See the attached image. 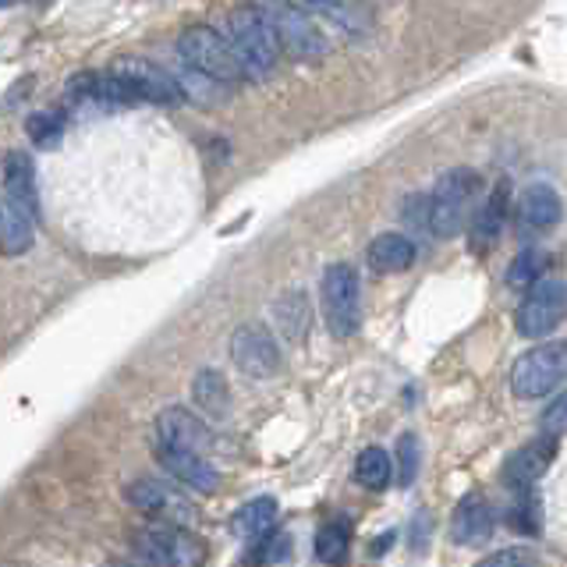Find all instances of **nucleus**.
Instances as JSON below:
<instances>
[{
    "label": "nucleus",
    "instance_id": "0eeeda50",
    "mask_svg": "<svg viewBox=\"0 0 567 567\" xmlns=\"http://www.w3.org/2000/svg\"><path fill=\"white\" fill-rule=\"evenodd\" d=\"M177 53H182V61L192 71H199V75H206L213 82H220V85L241 82V68L217 29H206V25L185 29L182 40H177Z\"/></svg>",
    "mask_w": 567,
    "mask_h": 567
},
{
    "label": "nucleus",
    "instance_id": "6ab92c4d",
    "mask_svg": "<svg viewBox=\"0 0 567 567\" xmlns=\"http://www.w3.org/2000/svg\"><path fill=\"white\" fill-rule=\"evenodd\" d=\"M415 241L401 235V230H386V235H377L365 248V259L377 274H404L412 270L415 262Z\"/></svg>",
    "mask_w": 567,
    "mask_h": 567
},
{
    "label": "nucleus",
    "instance_id": "7ed1b4c3",
    "mask_svg": "<svg viewBox=\"0 0 567 567\" xmlns=\"http://www.w3.org/2000/svg\"><path fill=\"white\" fill-rule=\"evenodd\" d=\"M478 192H483V177H478L475 171L457 167V171L443 174L433 185V192L425 195V203H430V235L454 238L457 230L465 227Z\"/></svg>",
    "mask_w": 567,
    "mask_h": 567
},
{
    "label": "nucleus",
    "instance_id": "7c9ffc66",
    "mask_svg": "<svg viewBox=\"0 0 567 567\" xmlns=\"http://www.w3.org/2000/svg\"><path fill=\"white\" fill-rule=\"evenodd\" d=\"M475 567H539V557L532 554L528 546H507V549H496V554L483 557Z\"/></svg>",
    "mask_w": 567,
    "mask_h": 567
},
{
    "label": "nucleus",
    "instance_id": "473e14b6",
    "mask_svg": "<svg viewBox=\"0 0 567 567\" xmlns=\"http://www.w3.org/2000/svg\"><path fill=\"white\" fill-rule=\"evenodd\" d=\"M404 220L412 224L415 230H422V235H430V203H425V195H408L404 206Z\"/></svg>",
    "mask_w": 567,
    "mask_h": 567
},
{
    "label": "nucleus",
    "instance_id": "ddd939ff",
    "mask_svg": "<svg viewBox=\"0 0 567 567\" xmlns=\"http://www.w3.org/2000/svg\"><path fill=\"white\" fill-rule=\"evenodd\" d=\"M0 177H4V195H8V203L32 224L35 217H40V188H35L32 156L22 153V150H11V153L4 156V167H0Z\"/></svg>",
    "mask_w": 567,
    "mask_h": 567
},
{
    "label": "nucleus",
    "instance_id": "b1692460",
    "mask_svg": "<svg viewBox=\"0 0 567 567\" xmlns=\"http://www.w3.org/2000/svg\"><path fill=\"white\" fill-rule=\"evenodd\" d=\"M32 248V224L8 199H0V256H25Z\"/></svg>",
    "mask_w": 567,
    "mask_h": 567
},
{
    "label": "nucleus",
    "instance_id": "4468645a",
    "mask_svg": "<svg viewBox=\"0 0 567 567\" xmlns=\"http://www.w3.org/2000/svg\"><path fill=\"white\" fill-rule=\"evenodd\" d=\"M557 457V440H532L525 443V447H518L504 465V483L518 493V489H532L539 483V478L549 472V465H554Z\"/></svg>",
    "mask_w": 567,
    "mask_h": 567
},
{
    "label": "nucleus",
    "instance_id": "2f4dec72",
    "mask_svg": "<svg viewBox=\"0 0 567 567\" xmlns=\"http://www.w3.org/2000/svg\"><path fill=\"white\" fill-rule=\"evenodd\" d=\"M564 419H567V401L554 398L546 404V412L539 419V430L546 433V440H560L564 436Z\"/></svg>",
    "mask_w": 567,
    "mask_h": 567
},
{
    "label": "nucleus",
    "instance_id": "dca6fc26",
    "mask_svg": "<svg viewBox=\"0 0 567 567\" xmlns=\"http://www.w3.org/2000/svg\"><path fill=\"white\" fill-rule=\"evenodd\" d=\"M124 496H128V504L142 514H156V518H171L182 522L185 514H192V507L177 496L167 483H159V478H135V483L124 489Z\"/></svg>",
    "mask_w": 567,
    "mask_h": 567
},
{
    "label": "nucleus",
    "instance_id": "c9c22d12",
    "mask_svg": "<svg viewBox=\"0 0 567 567\" xmlns=\"http://www.w3.org/2000/svg\"><path fill=\"white\" fill-rule=\"evenodd\" d=\"M111 567H138V564H124V560H117V564H111Z\"/></svg>",
    "mask_w": 567,
    "mask_h": 567
},
{
    "label": "nucleus",
    "instance_id": "2eb2a0df",
    "mask_svg": "<svg viewBox=\"0 0 567 567\" xmlns=\"http://www.w3.org/2000/svg\"><path fill=\"white\" fill-rule=\"evenodd\" d=\"M156 461L159 468L167 475H174L177 483H185L199 493H217L220 489V472L209 465V457L203 454H188V451H171V447H159L156 443Z\"/></svg>",
    "mask_w": 567,
    "mask_h": 567
},
{
    "label": "nucleus",
    "instance_id": "f8f14e48",
    "mask_svg": "<svg viewBox=\"0 0 567 567\" xmlns=\"http://www.w3.org/2000/svg\"><path fill=\"white\" fill-rule=\"evenodd\" d=\"M507 217H511V185L507 182H496L486 199L475 206L472 213V227H468V241L475 252H486V248L496 245V238L504 235L507 227Z\"/></svg>",
    "mask_w": 567,
    "mask_h": 567
},
{
    "label": "nucleus",
    "instance_id": "c756f323",
    "mask_svg": "<svg viewBox=\"0 0 567 567\" xmlns=\"http://www.w3.org/2000/svg\"><path fill=\"white\" fill-rule=\"evenodd\" d=\"M415 475H419V436L404 433L401 443H398V483L412 486Z\"/></svg>",
    "mask_w": 567,
    "mask_h": 567
},
{
    "label": "nucleus",
    "instance_id": "1a4fd4ad",
    "mask_svg": "<svg viewBox=\"0 0 567 567\" xmlns=\"http://www.w3.org/2000/svg\"><path fill=\"white\" fill-rule=\"evenodd\" d=\"M230 362H235L245 377L270 380L280 369V344L274 330L266 323H241L230 333Z\"/></svg>",
    "mask_w": 567,
    "mask_h": 567
},
{
    "label": "nucleus",
    "instance_id": "393cba45",
    "mask_svg": "<svg viewBox=\"0 0 567 567\" xmlns=\"http://www.w3.org/2000/svg\"><path fill=\"white\" fill-rule=\"evenodd\" d=\"M348 539L351 528L348 522H330L316 532V560H323L330 567H341L348 560Z\"/></svg>",
    "mask_w": 567,
    "mask_h": 567
},
{
    "label": "nucleus",
    "instance_id": "412c9836",
    "mask_svg": "<svg viewBox=\"0 0 567 567\" xmlns=\"http://www.w3.org/2000/svg\"><path fill=\"white\" fill-rule=\"evenodd\" d=\"M274 319L284 333V341L298 344L306 341L309 323H312V306H309V295L306 291H288L274 301Z\"/></svg>",
    "mask_w": 567,
    "mask_h": 567
},
{
    "label": "nucleus",
    "instance_id": "9b49d317",
    "mask_svg": "<svg viewBox=\"0 0 567 567\" xmlns=\"http://www.w3.org/2000/svg\"><path fill=\"white\" fill-rule=\"evenodd\" d=\"M114 71L132 85V93L138 103H156V106H174L182 103L185 93L182 85H177V79H171L164 68H156L150 61H117Z\"/></svg>",
    "mask_w": 567,
    "mask_h": 567
},
{
    "label": "nucleus",
    "instance_id": "f704fd0d",
    "mask_svg": "<svg viewBox=\"0 0 567 567\" xmlns=\"http://www.w3.org/2000/svg\"><path fill=\"white\" fill-rule=\"evenodd\" d=\"M11 4H18V0H0V8H11Z\"/></svg>",
    "mask_w": 567,
    "mask_h": 567
},
{
    "label": "nucleus",
    "instance_id": "39448f33",
    "mask_svg": "<svg viewBox=\"0 0 567 567\" xmlns=\"http://www.w3.org/2000/svg\"><path fill=\"white\" fill-rule=\"evenodd\" d=\"M564 372H567V351L560 341H549L543 348H532L525 351L518 362L511 369V390L514 398L522 401H539L546 394L564 383Z\"/></svg>",
    "mask_w": 567,
    "mask_h": 567
},
{
    "label": "nucleus",
    "instance_id": "aec40b11",
    "mask_svg": "<svg viewBox=\"0 0 567 567\" xmlns=\"http://www.w3.org/2000/svg\"><path fill=\"white\" fill-rule=\"evenodd\" d=\"M274 528H277V501L274 496H256V501L238 507L235 518H230V532L245 543H256L262 536H270Z\"/></svg>",
    "mask_w": 567,
    "mask_h": 567
},
{
    "label": "nucleus",
    "instance_id": "20e7f679",
    "mask_svg": "<svg viewBox=\"0 0 567 567\" xmlns=\"http://www.w3.org/2000/svg\"><path fill=\"white\" fill-rule=\"evenodd\" d=\"M319 306H323V323L330 337L344 341L359 330L362 319V295H359V274L348 262H330L319 280Z\"/></svg>",
    "mask_w": 567,
    "mask_h": 567
},
{
    "label": "nucleus",
    "instance_id": "423d86ee",
    "mask_svg": "<svg viewBox=\"0 0 567 567\" xmlns=\"http://www.w3.org/2000/svg\"><path fill=\"white\" fill-rule=\"evenodd\" d=\"M266 18H270V25L277 32V47L288 50L291 58L298 61H319L327 58V35L323 29L316 25V18H309L301 8H295L291 0H270V4L262 8Z\"/></svg>",
    "mask_w": 567,
    "mask_h": 567
},
{
    "label": "nucleus",
    "instance_id": "6e6552de",
    "mask_svg": "<svg viewBox=\"0 0 567 567\" xmlns=\"http://www.w3.org/2000/svg\"><path fill=\"white\" fill-rule=\"evenodd\" d=\"M564 309H567L564 280H539L528 288L518 316H514V330L528 337V341H543V337H549L564 323Z\"/></svg>",
    "mask_w": 567,
    "mask_h": 567
},
{
    "label": "nucleus",
    "instance_id": "bb28decb",
    "mask_svg": "<svg viewBox=\"0 0 567 567\" xmlns=\"http://www.w3.org/2000/svg\"><path fill=\"white\" fill-rule=\"evenodd\" d=\"M354 478L365 486V489H383L390 483V457L383 447H365L354 461Z\"/></svg>",
    "mask_w": 567,
    "mask_h": 567
},
{
    "label": "nucleus",
    "instance_id": "a211bd4d",
    "mask_svg": "<svg viewBox=\"0 0 567 567\" xmlns=\"http://www.w3.org/2000/svg\"><path fill=\"white\" fill-rule=\"evenodd\" d=\"M451 536L461 546H478L493 536V504L483 493H468L465 501L454 507Z\"/></svg>",
    "mask_w": 567,
    "mask_h": 567
},
{
    "label": "nucleus",
    "instance_id": "cd10ccee",
    "mask_svg": "<svg viewBox=\"0 0 567 567\" xmlns=\"http://www.w3.org/2000/svg\"><path fill=\"white\" fill-rule=\"evenodd\" d=\"M25 135L32 138V146H40V150L61 146V138H64V117L53 114V111H35V114L25 117Z\"/></svg>",
    "mask_w": 567,
    "mask_h": 567
},
{
    "label": "nucleus",
    "instance_id": "f3484780",
    "mask_svg": "<svg viewBox=\"0 0 567 567\" xmlns=\"http://www.w3.org/2000/svg\"><path fill=\"white\" fill-rule=\"evenodd\" d=\"M511 206H514V217H518V224L528 227V230H549V227H557L560 224V213H564L557 188L554 185H543V182L528 185L518 195V203H511Z\"/></svg>",
    "mask_w": 567,
    "mask_h": 567
},
{
    "label": "nucleus",
    "instance_id": "c85d7f7f",
    "mask_svg": "<svg viewBox=\"0 0 567 567\" xmlns=\"http://www.w3.org/2000/svg\"><path fill=\"white\" fill-rule=\"evenodd\" d=\"M511 528L525 532V536H536V532H539V504H536V496H532V489H518V493H514Z\"/></svg>",
    "mask_w": 567,
    "mask_h": 567
},
{
    "label": "nucleus",
    "instance_id": "a878e982",
    "mask_svg": "<svg viewBox=\"0 0 567 567\" xmlns=\"http://www.w3.org/2000/svg\"><path fill=\"white\" fill-rule=\"evenodd\" d=\"M543 270H546V256L539 252V248H525V252H518L514 262L507 266V288L528 291L532 284L543 280Z\"/></svg>",
    "mask_w": 567,
    "mask_h": 567
},
{
    "label": "nucleus",
    "instance_id": "9d476101",
    "mask_svg": "<svg viewBox=\"0 0 567 567\" xmlns=\"http://www.w3.org/2000/svg\"><path fill=\"white\" fill-rule=\"evenodd\" d=\"M156 443L171 451H188V454L206 457V451L213 447V433L199 415L188 412V408L167 404L164 412L156 415Z\"/></svg>",
    "mask_w": 567,
    "mask_h": 567
},
{
    "label": "nucleus",
    "instance_id": "f03ea898",
    "mask_svg": "<svg viewBox=\"0 0 567 567\" xmlns=\"http://www.w3.org/2000/svg\"><path fill=\"white\" fill-rule=\"evenodd\" d=\"M138 567H203L206 543L182 525H142L132 532Z\"/></svg>",
    "mask_w": 567,
    "mask_h": 567
},
{
    "label": "nucleus",
    "instance_id": "72a5a7b5",
    "mask_svg": "<svg viewBox=\"0 0 567 567\" xmlns=\"http://www.w3.org/2000/svg\"><path fill=\"white\" fill-rule=\"evenodd\" d=\"M425 528L433 532V522L425 518V514H415V532H412V546L415 549H422V543H425Z\"/></svg>",
    "mask_w": 567,
    "mask_h": 567
},
{
    "label": "nucleus",
    "instance_id": "5701e85b",
    "mask_svg": "<svg viewBox=\"0 0 567 567\" xmlns=\"http://www.w3.org/2000/svg\"><path fill=\"white\" fill-rule=\"evenodd\" d=\"M295 8H301L309 18H327L330 25L344 29L351 35H359L365 29V14L359 11L354 0H291Z\"/></svg>",
    "mask_w": 567,
    "mask_h": 567
},
{
    "label": "nucleus",
    "instance_id": "4be33fe9",
    "mask_svg": "<svg viewBox=\"0 0 567 567\" xmlns=\"http://www.w3.org/2000/svg\"><path fill=\"white\" fill-rule=\"evenodd\" d=\"M192 401L199 404V412L209 419L230 415V386L217 369H199L192 380Z\"/></svg>",
    "mask_w": 567,
    "mask_h": 567
},
{
    "label": "nucleus",
    "instance_id": "f257e3e1",
    "mask_svg": "<svg viewBox=\"0 0 567 567\" xmlns=\"http://www.w3.org/2000/svg\"><path fill=\"white\" fill-rule=\"evenodd\" d=\"M224 43L235 53V61L241 68V79L259 82L266 79L280 61V47H277V32L270 25L262 8L256 4H241L227 14V29L220 32Z\"/></svg>",
    "mask_w": 567,
    "mask_h": 567
}]
</instances>
